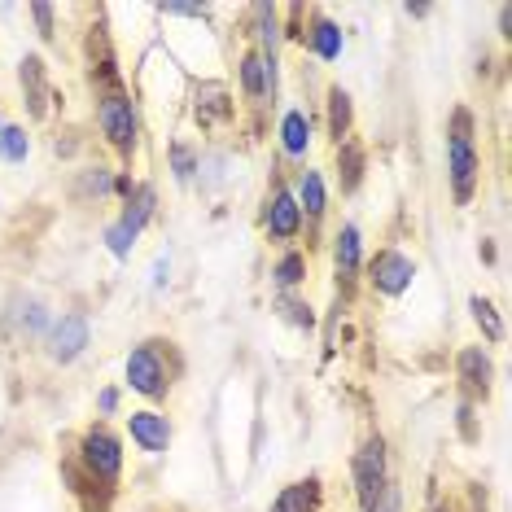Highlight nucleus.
Masks as SVG:
<instances>
[{
	"label": "nucleus",
	"mask_w": 512,
	"mask_h": 512,
	"mask_svg": "<svg viewBox=\"0 0 512 512\" xmlns=\"http://www.w3.org/2000/svg\"><path fill=\"white\" fill-rule=\"evenodd\" d=\"M237 110V92L224 79H202L189 92V119L197 132H224V127L237 123Z\"/></svg>",
	"instance_id": "8"
},
{
	"label": "nucleus",
	"mask_w": 512,
	"mask_h": 512,
	"mask_svg": "<svg viewBox=\"0 0 512 512\" xmlns=\"http://www.w3.org/2000/svg\"><path fill=\"white\" fill-rule=\"evenodd\" d=\"M114 176H119V171L114 167H84L79 171V197H84V202H101V197H114Z\"/></svg>",
	"instance_id": "26"
},
{
	"label": "nucleus",
	"mask_w": 512,
	"mask_h": 512,
	"mask_svg": "<svg viewBox=\"0 0 512 512\" xmlns=\"http://www.w3.org/2000/svg\"><path fill=\"white\" fill-rule=\"evenodd\" d=\"M307 276H311V259L302 246H289L272 259V289L276 294H302Z\"/></svg>",
	"instance_id": "19"
},
{
	"label": "nucleus",
	"mask_w": 512,
	"mask_h": 512,
	"mask_svg": "<svg viewBox=\"0 0 512 512\" xmlns=\"http://www.w3.org/2000/svg\"><path fill=\"white\" fill-rule=\"evenodd\" d=\"M333 281H337V294H346V298L364 281V232L351 219L333 232Z\"/></svg>",
	"instance_id": "13"
},
{
	"label": "nucleus",
	"mask_w": 512,
	"mask_h": 512,
	"mask_svg": "<svg viewBox=\"0 0 512 512\" xmlns=\"http://www.w3.org/2000/svg\"><path fill=\"white\" fill-rule=\"evenodd\" d=\"M477 123H473V110L469 106H456L447 119V189H451V202L460 206H473L477 202V189H482V149H477Z\"/></svg>",
	"instance_id": "2"
},
{
	"label": "nucleus",
	"mask_w": 512,
	"mask_h": 512,
	"mask_svg": "<svg viewBox=\"0 0 512 512\" xmlns=\"http://www.w3.org/2000/svg\"><path fill=\"white\" fill-rule=\"evenodd\" d=\"M119 403H123L119 386H106V390H97V421H110V416H119Z\"/></svg>",
	"instance_id": "32"
},
{
	"label": "nucleus",
	"mask_w": 512,
	"mask_h": 512,
	"mask_svg": "<svg viewBox=\"0 0 512 512\" xmlns=\"http://www.w3.org/2000/svg\"><path fill=\"white\" fill-rule=\"evenodd\" d=\"M333 171H337V189H342L346 197L359 193V184H364V176H368V149L359 141L333 145Z\"/></svg>",
	"instance_id": "20"
},
{
	"label": "nucleus",
	"mask_w": 512,
	"mask_h": 512,
	"mask_svg": "<svg viewBox=\"0 0 512 512\" xmlns=\"http://www.w3.org/2000/svg\"><path fill=\"white\" fill-rule=\"evenodd\" d=\"M324 508V486L320 477H298V482H289L276 491L272 508L267 512H320Z\"/></svg>",
	"instance_id": "21"
},
{
	"label": "nucleus",
	"mask_w": 512,
	"mask_h": 512,
	"mask_svg": "<svg viewBox=\"0 0 512 512\" xmlns=\"http://www.w3.org/2000/svg\"><path fill=\"white\" fill-rule=\"evenodd\" d=\"M136 241H141V232H132V228H127L119 215H114L110 224H106V250L114 254V259H132Z\"/></svg>",
	"instance_id": "29"
},
{
	"label": "nucleus",
	"mask_w": 512,
	"mask_h": 512,
	"mask_svg": "<svg viewBox=\"0 0 512 512\" xmlns=\"http://www.w3.org/2000/svg\"><path fill=\"white\" fill-rule=\"evenodd\" d=\"M276 311H281V320H289L302 333L316 329V307H311L302 294H276Z\"/></svg>",
	"instance_id": "27"
},
{
	"label": "nucleus",
	"mask_w": 512,
	"mask_h": 512,
	"mask_svg": "<svg viewBox=\"0 0 512 512\" xmlns=\"http://www.w3.org/2000/svg\"><path fill=\"white\" fill-rule=\"evenodd\" d=\"M180 372H184V359L176 351V342H171V337H145V342H136L132 355L123 359V386L154 407L176 390Z\"/></svg>",
	"instance_id": "1"
},
{
	"label": "nucleus",
	"mask_w": 512,
	"mask_h": 512,
	"mask_svg": "<svg viewBox=\"0 0 512 512\" xmlns=\"http://www.w3.org/2000/svg\"><path fill=\"white\" fill-rule=\"evenodd\" d=\"M0 324H5L18 342H44V333H49V324H53V307L40 294H22L18 289V294L5 302V311H0Z\"/></svg>",
	"instance_id": "11"
},
{
	"label": "nucleus",
	"mask_w": 512,
	"mask_h": 512,
	"mask_svg": "<svg viewBox=\"0 0 512 512\" xmlns=\"http://www.w3.org/2000/svg\"><path fill=\"white\" fill-rule=\"evenodd\" d=\"M92 119H97V136L106 141L114 158H123V162L136 158V149H141V106H136L132 92L127 88L97 92Z\"/></svg>",
	"instance_id": "4"
},
{
	"label": "nucleus",
	"mask_w": 512,
	"mask_h": 512,
	"mask_svg": "<svg viewBox=\"0 0 512 512\" xmlns=\"http://www.w3.org/2000/svg\"><path fill=\"white\" fill-rule=\"evenodd\" d=\"M154 215H158V189H154V184H145V180H136L132 197H123L119 219H123V224L132 228V232H145Z\"/></svg>",
	"instance_id": "23"
},
{
	"label": "nucleus",
	"mask_w": 512,
	"mask_h": 512,
	"mask_svg": "<svg viewBox=\"0 0 512 512\" xmlns=\"http://www.w3.org/2000/svg\"><path fill=\"white\" fill-rule=\"evenodd\" d=\"M0 158L5 162H27L31 158V136H27V127H18V123H5V132H0Z\"/></svg>",
	"instance_id": "28"
},
{
	"label": "nucleus",
	"mask_w": 512,
	"mask_h": 512,
	"mask_svg": "<svg viewBox=\"0 0 512 512\" xmlns=\"http://www.w3.org/2000/svg\"><path fill=\"white\" fill-rule=\"evenodd\" d=\"M324 114H329V123H324L329 141H333V145L351 141V127H355V101H351V92H346L342 84H329V92H324Z\"/></svg>",
	"instance_id": "22"
},
{
	"label": "nucleus",
	"mask_w": 512,
	"mask_h": 512,
	"mask_svg": "<svg viewBox=\"0 0 512 512\" xmlns=\"http://www.w3.org/2000/svg\"><path fill=\"white\" fill-rule=\"evenodd\" d=\"M167 171L176 176V184H193L197 171H202V149H197L189 136H176L167 145Z\"/></svg>",
	"instance_id": "24"
},
{
	"label": "nucleus",
	"mask_w": 512,
	"mask_h": 512,
	"mask_svg": "<svg viewBox=\"0 0 512 512\" xmlns=\"http://www.w3.org/2000/svg\"><path fill=\"white\" fill-rule=\"evenodd\" d=\"M294 202H298V211L302 219H307V228H320L324 224V215H329V184H324V171L316 167H298L294 171Z\"/></svg>",
	"instance_id": "17"
},
{
	"label": "nucleus",
	"mask_w": 512,
	"mask_h": 512,
	"mask_svg": "<svg viewBox=\"0 0 512 512\" xmlns=\"http://www.w3.org/2000/svg\"><path fill=\"white\" fill-rule=\"evenodd\" d=\"M302 49H311V57H320V62H337V57L346 53V31L337 27L329 14L311 9L307 27H302Z\"/></svg>",
	"instance_id": "18"
},
{
	"label": "nucleus",
	"mask_w": 512,
	"mask_h": 512,
	"mask_svg": "<svg viewBox=\"0 0 512 512\" xmlns=\"http://www.w3.org/2000/svg\"><path fill=\"white\" fill-rule=\"evenodd\" d=\"M276 145L289 162H307L311 145H316V123H311L307 106H285L276 119Z\"/></svg>",
	"instance_id": "15"
},
{
	"label": "nucleus",
	"mask_w": 512,
	"mask_h": 512,
	"mask_svg": "<svg viewBox=\"0 0 512 512\" xmlns=\"http://www.w3.org/2000/svg\"><path fill=\"white\" fill-rule=\"evenodd\" d=\"M40 346H44V355H49L53 368H71L92 346V320L84 316V311H62V316H53Z\"/></svg>",
	"instance_id": "9"
},
{
	"label": "nucleus",
	"mask_w": 512,
	"mask_h": 512,
	"mask_svg": "<svg viewBox=\"0 0 512 512\" xmlns=\"http://www.w3.org/2000/svg\"><path fill=\"white\" fill-rule=\"evenodd\" d=\"M416 272H421V263L399 246H381L372 259H364V281L381 298H403L416 285Z\"/></svg>",
	"instance_id": "7"
},
{
	"label": "nucleus",
	"mask_w": 512,
	"mask_h": 512,
	"mask_svg": "<svg viewBox=\"0 0 512 512\" xmlns=\"http://www.w3.org/2000/svg\"><path fill=\"white\" fill-rule=\"evenodd\" d=\"M0 132H5V119H0Z\"/></svg>",
	"instance_id": "37"
},
{
	"label": "nucleus",
	"mask_w": 512,
	"mask_h": 512,
	"mask_svg": "<svg viewBox=\"0 0 512 512\" xmlns=\"http://www.w3.org/2000/svg\"><path fill=\"white\" fill-rule=\"evenodd\" d=\"M364 512H403V486H399V482H394V477H390V482L381 486V491H377V499H372V504H368Z\"/></svg>",
	"instance_id": "30"
},
{
	"label": "nucleus",
	"mask_w": 512,
	"mask_h": 512,
	"mask_svg": "<svg viewBox=\"0 0 512 512\" xmlns=\"http://www.w3.org/2000/svg\"><path fill=\"white\" fill-rule=\"evenodd\" d=\"M259 228H263L267 246H281V250L298 246L302 232H307V219H302L298 202H294V189H289L285 180L267 184V193L259 202Z\"/></svg>",
	"instance_id": "5"
},
{
	"label": "nucleus",
	"mask_w": 512,
	"mask_h": 512,
	"mask_svg": "<svg viewBox=\"0 0 512 512\" xmlns=\"http://www.w3.org/2000/svg\"><path fill=\"white\" fill-rule=\"evenodd\" d=\"M390 482V451H386V438L381 434H368L364 442L355 447L351 456V486H355V499H359V512H364L377 491Z\"/></svg>",
	"instance_id": "10"
},
{
	"label": "nucleus",
	"mask_w": 512,
	"mask_h": 512,
	"mask_svg": "<svg viewBox=\"0 0 512 512\" xmlns=\"http://www.w3.org/2000/svg\"><path fill=\"white\" fill-rule=\"evenodd\" d=\"M127 438H132V447L141 451V456L158 460L171 451V438H176V429H171V416L162 412V407H136V412H127Z\"/></svg>",
	"instance_id": "12"
},
{
	"label": "nucleus",
	"mask_w": 512,
	"mask_h": 512,
	"mask_svg": "<svg viewBox=\"0 0 512 512\" xmlns=\"http://www.w3.org/2000/svg\"><path fill=\"white\" fill-rule=\"evenodd\" d=\"M167 281H171V263H167V259H158V263H154V289H162Z\"/></svg>",
	"instance_id": "35"
},
{
	"label": "nucleus",
	"mask_w": 512,
	"mask_h": 512,
	"mask_svg": "<svg viewBox=\"0 0 512 512\" xmlns=\"http://www.w3.org/2000/svg\"><path fill=\"white\" fill-rule=\"evenodd\" d=\"M71 464L88 477V482L119 491V482H123V464H127L123 434H119V429H114L110 421H92V425H84V434H79V442H75V460H71Z\"/></svg>",
	"instance_id": "3"
},
{
	"label": "nucleus",
	"mask_w": 512,
	"mask_h": 512,
	"mask_svg": "<svg viewBox=\"0 0 512 512\" xmlns=\"http://www.w3.org/2000/svg\"><path fill=\"white\" fill-rule=\"evenodd\" d=\"M27 14H31V22L40 27V40H53V36H57V9H53V5H31Z\"/></svg>",
	"instance_id": "31"
},
{
	"label": "nucleus",
	"mask_w": 512,
	"mask_h": 512,
	"mask_svg": "<svg viewBox=\"0 0 512 512\" xmlns=\"http://www.w3.org/2000/svg\"><path fill=\"white\" fill-rule=\"evenodd\" d=\"M469 316H473L477 329H482V342H486V346H499V342H504V316H499V307H495L491 298L473 294V298H469Z\"/></svg>",
	"instance_id": "25"
},
{
	"label": "nucleus",
	"mask_w": 512,
	"mask_h": 512,
	"mask_svg": "<svg viewBox=\"0 0 512 512\" xmlns=\"http://www.w3.org/2000/svg\"><path fill=\"white\" fill-rule=\"evenodd\" d=\"M276 88H281V62H276V53H263L254 44H246L237 53V92L254 110H267L276 101Z\"/></svg>",
	"instance_id": "6"
},
{
	"label": "nucleus",
	"mask_w": 512,
	"mask_h": 512,
	"mask_svg": "<svg viewBox=\"0 0 512 512\" xmlns=\"http://www.w3.org/2000/svg\"><path fill=\"white\" fill-rule=\"evenodd\" d=\"M456 386L469 403H486L495 394V359L486 346H460L456 351Z\"/></svg>",
	"instance_id": "14"
},
{
	"label": "nucleus",
	"mask_w": 512,
	"mask_h": 512,
	"mask_svg": "<svg viewBox=\"0 0 512 512\" xmlns=\"http://www.w3.org/2000/svg\"><path fill=\"white\" fill-rule=\"evenodd\" d=\"M473 407H477V403H469V399H460V429H464V438H469V442H477V425H473Z\"/></svg>",
	"instance_id": "33"
},
{
	"label": "nucleus",
	"mask_w": 512,
	"mask_h": 512,
	"mask_svg": "<svg viewBox=\"0 0 512 512\" xmlns=\"http://www.w3.org/2000/svg\"><path fill=\"white\" fill-rule=\"evenodd\" d=\"M18 92H22V106H27L31 119H44L49 114V62H44L40 53H27L18 62Z\"/></svg>",
	"instance_id": "16"
},
{
	"label": "nucleus",
	"mask_w": 512,
	"mask_h": 512,
	"mask_svg": "<svg viewBox=\"0 0 512 512\" xmlns=\"http://www.w3.org/2000/svg\"><path fill=\"white\" fill-rule=\"evenodd\" d=\"M429 14H434L429 5H407V18H429Z\"/></svg>",
	"instance_id": "36"
},
{
	"label": "nucleus",
	"mask_w": 512,
	"mask_h": 512,
	"mask_svg": "<svg viewBox=\"0 0 512 512\" xmlns=\"http://www.w3.org/2000/svg\"><path fill=\"white\" fill-rule=\"evenodd\" d=\"M499 36L512 40V5H499Z\"/></svg>",
	"instance_id": "34"
}]
</instances>
